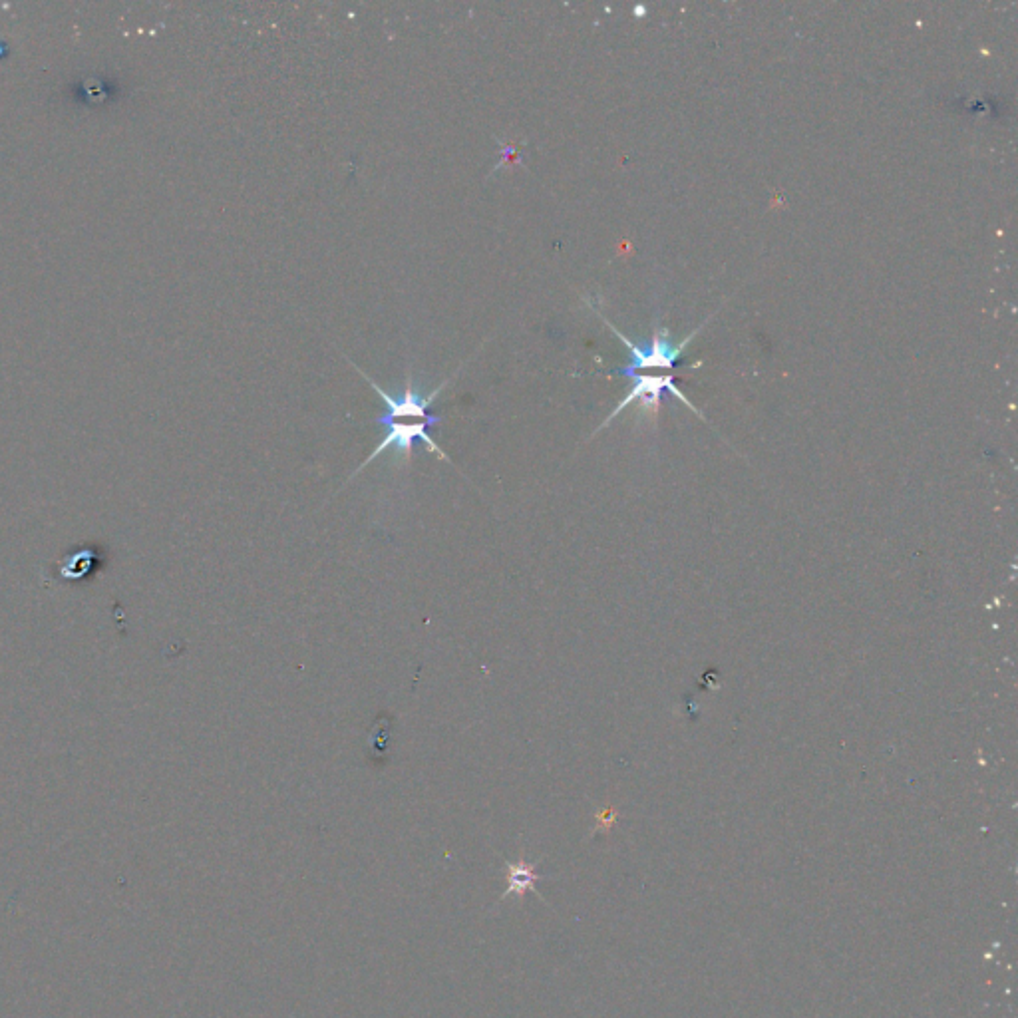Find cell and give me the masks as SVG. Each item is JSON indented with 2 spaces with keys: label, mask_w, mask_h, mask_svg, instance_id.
<instances>
[{
  "label": "cell",
  "mask_w": 1018,
  "mask_h": 1018,
  "mask_svg": "<svg viewBox=\"0 0 1018 1018\" xmlns=\"http://www.w3.org/2000/svg\"><path fill=\"white\" fill-rule=\"evenodd\" d=\"M633 380V386L629 390V394L617 404V408L609 414V418L599 426V430H603L605 426H609L629 404L633 402H639L643 410H651V412H657L659 410V404L663 400V392L669 390L675 398H679L680 402H684L696 416H702L692 404L690 400L680 392L675 384V378L673 376H645V374H635L631 376Z\"/></svg>",
  "instance_id": "cell-3"
},
{
  "label": "cell",
  "mask_w": 1018,
  "mask_h": 1018,
  "mask_svg": "<svg viewBox=\"0 0 1018 1018\" xmlns=\"http://www.w3.org/2000/svg\"><path fill=\"white\" fill-rule=\"evenodd\" d=\"M380 426H384L386 434H384V440L374 448V452L360 464V468L352 474L358 476L370 462H374L378 456H382L386 450H394L398 460L402 462H410L412 458V450H414V444L416 442H424L426 448L436 454L440 460L444 462H450V458L444 454V450L430 438L428 434V428L430 426H436L434 422H398V420H376Z\"/></svg>",
  "instance_id": "cell-2"
},
{
  "label": "cell",
  "mask_w": 1018,
  "mask_h": 1018,
  "mask_svg": "<svg viewBox=\"0 0 1018 1018\" xmlns=\"http://www.w3.org/2000/svg\"><path fill=\"white\" fill-rule=\"evenodd\" d=\"M603 323L617 335V339L625 342V346L629 348L631 360H629V364L625 368L619 370V374H623L627 378H631L633 374H637L639 370H645V368H673L677 364L682 350L686 348V344L694 339V335L702 329V327H698L686 339L680 340V342H673L669 329L657 325L655 333H653V339L647 340L643 344H635L633 340L627 339L617 327H613L605 317H603Z\"/></svg>",
  "instance_id": "cell-1"
},
{
  "label": "cell",
  "mask_w": 1018,
  "mask_h": 1018,
  "mask_svg": "<svg viewBox=\"0 0 1018 1018\" xmlns=\"http://www.w3.org/2000/svg\"><path fill=\"white\" fill-rule=\"evenodd\" d=\"M509 879H511V883H513L509 891H511V893H515V889H525V887H529V885L537 879V875L533 873V869H531L529 865H525V863H521V861H519V863L509 865Z\"/></svg>",
  "instance_id": "cell-4"
}]
</instances>
